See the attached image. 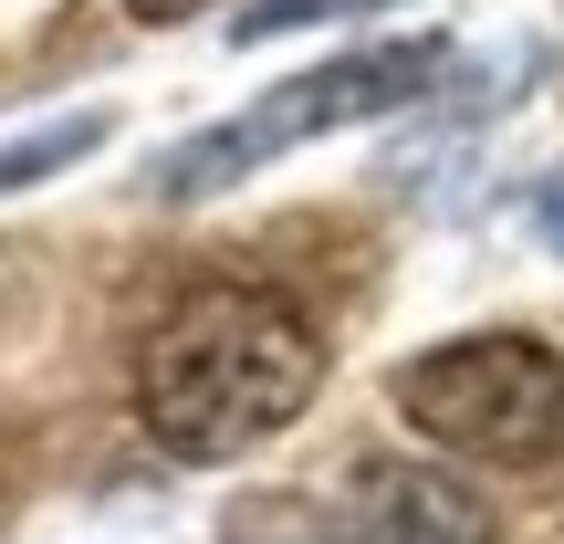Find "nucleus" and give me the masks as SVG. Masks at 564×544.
<instances>
[{
  "label": "nucleus",
  "instance_id": "7ed1b4c3",
  "mask_svg": "<svg viewBox=\"0 0 564 544\" xmlns=\"http://www.w3.org/2000/svg\"><path fill=\"white\" fill-rule=\"evenodd\" d=\"M429 84H440V42H366V53H345V63H314V74L251 95L241 116L199 126V137L158 168V200H209V189H230V179H251V168L293 158L303 137H335V126H366V116L419 105Z\"/></svg>",
  "mask_w": 564,
  "mask_h": 544
},
{
  "label": "nucleus",
  "instance_id": "423d86ee",
  "mask_svg": "<svg viewBox=\"0 0 564 544\" xmlns=\"http://www.w3.org/2000/svg\"><path fill=\"white\" fill-rule=\"evenodd\" d=\"M533 231H544V242L564 252V168H554V179H544V189H533Z\"/></svg>",
  "mask_w": 564,
  "mask_h": 544
},
{
  "label": "nucleus",
  "instance_id": "f03ea898",
  "mask_svg": "<svg viewBox=\"0 0 564 544\" xmlns=\"http://www.w3.org/2000/svg\"><path fill=\"white\" fill-rule=\"evenodd\" d=\"M398 408L419 440L491 471H533L564 450V356L544 335H449L398 366Z\"/></svg>",
  "mask_w": 564,
  "mask_h": 544
},
{
  "label": "nucleus",
  "instance_id": "f257e3e1",
  "mask_svg": "<svg viewBox=\"0 0 564 544\" xmlns=\"http://www.w3.org/2000/svg\"><path fill=\"white\" fill-rule=\"evenodd\" d=\"M324 377L314 314L272 282H188L137 345V429L167 461H241Z\"/></svg>",
  "mask_w": 564,
  "mask_h": 544
},
{
  "label": "nucleus",
  "instance_id": "39448f33",
  "mask_svg": "<svg viewBox=\"0 0 564 544\" xmlns=\"http://www.w3.org/2000/svg\"><path fill=\"white\" fill-rule=\"evenodd\" d=\"M95 147H105V116H63V126H32L21 147H0V189H32V179H53V168L95 158Z\"/></svg>",
  "mask_w": 564,
  "mask_h": 544
},
{
  "label": "nucleus",
  "instance_id": "0eeeda50",
  "mask_svg": "<svg viewBox=\"0 0 564 544\" xmlns=\"http://www.w3.org/2000/svg\"><path fill=\"white\" fill-rule=\"evenodd\" d=\"M137 21H188V11H209V0H126Z\"/></svg>",
  "mask_w": 564,
  "mask_h": 544
},
{
  "label": "nucleus",
  "instance_id": "20e7f679",
  "mask_svg": "<svg viewBox=\"0 0 564 544\" xmlns=\"http://www.w3.org/2000/svg\"><path fill=\"white\" fill-rule=\"evenodd\" d=\"M335 544H491V513L440 461H366L345 482V534Z\"/></svg>",
  "mask_w": 564,
  "mask_h": 544
}]
</instances>
